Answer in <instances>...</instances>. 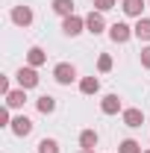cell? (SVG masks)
<instances>
[{"label":"cell","mask_w":150,"mask_h":153,"mask_svg":"<svg viewBox=\"0 0 150 153\" xmlns=\"http://www.w3.org/2000/svg\"><path fill=\"white\" fill-rule=\"evenodd\" d=\"M0 127H12V118H9V106L0 109Z\"/></svg>","instance_id":"22"},{"label":"cell","mask_w":150,"mask_h":153,"mask_svg":"<svg viewBox=\"0 0 150 153\" xmlns=\"http://www.w3.org/2000/svg\"><path fill=\"white\" fill-rule=\"evenodd\" d=\"M79 153H94V150H85V147H82V150H79Z\"/></svg>","instance_id":"25"},{"label":"cell","mask_w":150,"mask_h":153,"mask_svg":"<svg viewBox=\"0 0 150 153\" xmlns=\"http://www.w3.org/2000/svg\"><path fill=\"white\" fill-rule=\"evenodd\" d=\"M118 153H144V150H141V144H138L135 138H124L121 147H118Z\"/></svg>","instance_id":"18"},{"label":"cell","mask_w":150,"mask_h":153,"mask_svg":"<svg viewBox=\"0 0 150 153\" xmlns=\"http://www.w3.org/2000/svg\"><path fill=\"white\" fill-rule=\"evenodd\" d=\"M97 71H100V74H109V71H112V56H109V53H100V59H97Z\"/></svg>","instance_id":"20"},{"label":"cell","mask_w":150,"mask_h":153,"mask_svg":"<svg viewBox=\"0 0 150 153\" xmlns=\"http://www.w3.org/2000/svg\"><path fill=\"white\" fill-rule=\"evenodd\" d=\"M121 118H124V124L132 127V130H138V127L144 124V112H141V109H135V106H132V109H124Z\"/></svg>","instance_id":"8"},{"label":"cell","mask_w":150,"mask_h":153,"mask_svg":"<svg viewBox=\"0 0 150 153\" xmlns=\"http://www.w3.org/2000/svg\"><path fill=\"white\" fill-rule=\"evenodd\" d=\"M85 30V18H79V15H68V18H62V33L65 36H79Z\"/></svg>","instance_id":"3"},{"label":"cell","mask_w":150,"mask_h":153,"mask_svg":"<svg viewBox=\"0 0 150 153\" xmlns=\"http://www.w3.org/2000/svg\"><path fill=\"white\" fill-rule=\"evenodd\" d=\"M144 153H150V150H144Z\"/></svg>","instance_id":"27"},{"label":"cell","mask_w":150,"mask_h":153,"mask_svg":"<svg viewBox=\"0 0 150 153\" xmlns=\"http://www.w3.org/2000/svg\"><path fill=\"white\" fill-rule=\"evenodd\" d=\"M53 79H56L59 85H71L76 79V68L71 65V62H59L56 68H53Z\"/></svg>","instance_id":"1"},{"label":"cell","mask_w":150,"mask_h":153,"mask_svg":"<svg viewBox=\"0 0 150 153\" xmlns=\"http://www.w3.org/2000/svg\"><path fill=\"white\" fill-rule=\"evenodd\" d=\"M47 62V53L41 50V47H30L27 50V65H33V68H41Z\"/></svg>","instance_id":"11"},{"label":"cell","mask_w":150,"mask_h":153,"mask_svg":"<svg viewBox=\"0 0 150 153\" xmlns=\"http://www.w3.org/2000/svg\"><path fill=\"white\" fill-rule=\"evenodd\" d=\"M79 91H82V94H97V91H100V79H97V76H82V79H79Z\"/></svg>","instance_id":"17"},{"label":"cell","mask_w":150,"mask_h":153,"mask_svg":"<svg viewBox=\"0 0 150 153\" xmlns=\"http://www.w3.org/2000/svg\"><path fill=\"white\" fill-rule=\"evenodd\" d=\"M0 91H3V97L12 91V88H9V79H6V76H0Z\"/></svg>","instance_id":"24"},{"label":"cell","mask_w":150,"mask_h":153,"mask_svg":"<svg viewBox=\"0 0 150 153\" xmlns=\"http://www.w3.org/2000/svg\"><path fill=\"white\" fill-rule=\"evenodd\" d=\"M15 76H18V85H21V88H36V85H38V71L33 68V65L21 68Z\"/></svg>","instance_id":"4"},{"label":"cell","mask_w":150,"mask_h":153,"mask_svg":"<svg viewBox=\"0 0 150 153\" xmlns=\"http://www.w3.org/2000/svg\"><path fill=\"white\" fill-rule=\"evenodd\" d=\"M147 6H150V0H147Z\"/></svg>","instance_id":"26"},{"label":"cell","mask_w":150,"mask_h":153,"mask_svg":"<svg viewBox=\"0 0 150 153\" xmlns=\"http://www.w3.org/2000/svg\"><path fill=\"white\" fill-rule=\"evenodd\" d=\"M97 141H100V135L94 133V130H82L79 133V147H85V150H94Z\"/></svg>","instance_id":"15"},{"label":"cell","mask_w":150,"mask_h":153,"mask_svg":"<svg viewBox=\"0 0 150 153\" xmlns=\"http://www.w3.org/2000/svg\"><path fill=\"white\" fill-rule=\"evenodd\" d=\"M36 106H38L41 115H50V112H56V97H53V94H41L36 100Z\"/></svg>","instance_id":"14"},{"label":"cell","mask_w":150,"mask_h":153,"mask_svg":"<svg viewBox=\"0 0 150 153\" xmlns=\"http://www.w3.org/2000/svg\"><path fill=\"white\" fill-rule=\"evenodd\" d=\"M85 30H88V33H91V36H100V33H103V30H106V21H103V12H88V15H85Z\"/></svg>","instance_id":"5"},{"label":"cell","mask_w":150,"mask_h":153,"mask_svg":"<svg viewBox=\"0 0 150 153\" xmlns=\"http://www.w3.org/2000/svg\"><path fill=\"white\" fill-rule=\"evenodd\" d=\"M38 153H59V141L56 138H41L38 141Z\"/></svg>","instance_id":"19"},{"label":"cell","mask_w":150,"mask_h":153,"mask_svg":"<svg viewBox=\"0 0 150 153\" xmlns=\"http://www.w3.org/2000/svg\"><path fill=\"white\" fill-rule=\"evenodd\" d=\"M141 65L150 71V47H144V50H141Z\"/></svg>","instance_id":"23"},{"label":"cell","mask_w":150,"mask_h":153,"mask_svg":"<svg viewBox=\"0 0 150 153\" xmlns=\"http://www.w3.org/2000/svg\"><path fill=\"white\" fill-rule=\"evenodd\" d=\"M9 130L18 135V138H24V135L33 133V121H30L27 115H18V118H12V127H9Z\"/></svg>","instance_id":"6"},{"label":"cell","mask_w":150,"mask_h":153,"mask_svg":"<svg viewBox=\"0 0 150 153\" xmlns=\"http://www.w3.org/2000/svg\"><path fill=\"white\" fill-rule=\"evenodd\" d=\"M50 9L56 15H62V18H68V15H74V0H53Z\"/></svg>","instance_id":"16"},{"label":"cell","mask_w":150,"mask_h":153,"mask_svg":"<svg viewBox=\"0 0 150 153\" xmlns=\"http://www.w3.org/2000/svg\"><path fill=\"white\" fill-rule=\"evenodd\" d=\"M94 9L97 12H109V9H115V0H94Z\"/></svg>","instance_id":"21"},{"label":"cell","mask_w":150,"mask_h":153,"mask_svg":"<svg viewBox=\"0 0 150 153\" xmlns=\"http://www.w3.org/2000/svg\"><path fill=\"white\" fill-rule=\"evenodd\" d=\"M132 36H135V33H132V27H130V24H124V21H118V24L109 27V38H112L115 44H127Z\"/></svg>","instance_id":"2"},{"label":"cell","mask_w":150,"mask_h":153,"mask_svg":"<svg viewBox=\"0 0 150 153\" xmlns=\"http://www.w3.org/2000/svg\"><path fill=\"white\" fill-rule=\"evenodd\" d=\"M9 18H12V24H18V27H30L33 24V9L30 6H15Z\"/></svg>","instance_id":"7"},{"label":"cell","mask_w":150,"mask_h":153,"mask_svg":"<svg viewBox=\"0 0 150 153\" xmlns=\"http://www.w3.org/2000/svg\"><path fill=\"white\" fill-rule=\"evenodd\" d=\"M100 112L103 115H118L121 112V97L118 94H106L103 100H100Z\"/></svg>","instance_id":"9"},{"label":"cell","mask_w":150,"mask_h":153,"mask_svg":"<svg viewBox=\"0 0 150 153\" xmlns=\"http://www.w3.org/2000/svg\"><path fill=\"white\" fill-rule=\"evenodd\" d=\"M24 103H27V88H15V91L6 94V106L9 109H21Z\"/></svg>","instance_id":"10"},{"label":"cell","mask_w":150,"mask_h":153,"mask_svg":"<svg viewBox=\"0 0 150 153\" xmlns=\"http://www.w3.org/2000/svg\"><path fill=\"white\" fill-rule=\"evenodd\" d=\"M144 6H147L144 0H124V6H121V9H124V12H127L130 18H141V12H144Z\"/></svg>","instance_id":"12"},{"label":"cell","mask_w":150,"mask_h":153,"mask_svg":"<svg viewBox=\"0 0 150 153\" xmlns=\"http://www.w3.org/2000/svg\"><path fill=\"white\" fill-rule=\"evenodd\" d=\"M132 33H135L138 41H150V18H138L135 27H132Z\"/></svg>","instance_id":"13"}]
</instances>
